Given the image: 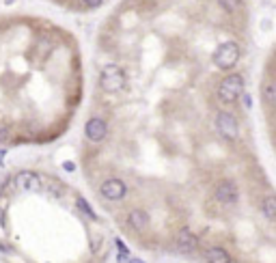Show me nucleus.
Listing matches in <instances>:
<instances>
[{"mask_svg":"<svg viewBox=\"0 0 276 263\" xmlns=\"http://www.w3.org/2000/svg\"><path fill=\"white\" fill-rule=\"evenodd\" d=\"M4 158V151H2V149H0V160H2Z\"/></svg>","mask_w":276,"mask_h":263,"instance_id":"nucleus-23","label":"nucleus"},{"mask_svg":"<svg viewBox=\"0 0 276 263\" xmlns=\"http://www.w3.org/2000/svg\"><path fill=\"white\" fill-rule=\"evenodd\" d=\"M127 85V74L119 65H106L99 71V87L106 93H119Z\"/></svg>","mask_w":276,"mask_h":263,"instance_id":"nucleus-1","label":"nucleus"},{"mask_svg":"<svg viewBox=\"0 0 276 263\" xmlns=\"http://www.w3.org/2000/svg\"><path fill=\"white\" fill-rule=\"evenodd\" d=\"M214 199L222 203V205H236L239 201V188L231 179H222L218 186L214 188Z\"/></svg>","mask_w":276,"mask_h":263,"instance_id":"nucleus-5","label":"nucleus"},{"mask_svg":"<svg viewBox=\"0 0 276 263\" xmlns=\"http://www.w3.org/2000/svg\"><path fill=\"white\" fill-rule=\"evenodd\" d=\"M205 263H233V257L222 246H211L205 250Z\"/></svg>","mask_w":276,"mask_h":263,"instance_id":"nucleus-11","label":"nucleus"},{"mask_svg":"<svg viewBox=\"0 0 276 263\" xmlns=\"http://www.w3.org/2000/svg\"><path fill=\"white\" fill-rule=\"evenodd\" d=\"M218 99L222 104H236L244 95V76L242 74H229L218 85Z\"/></svg>","mask_w":276,"mask_h":263,"instance_id":"nucleus-2","label":"nucleus"},{"mask_svg":"<svg viewBox=\"0 0 276 263\" xmlns=\"http://www.w3.org/2000/svg\"><path fill=\"white\" fill-rule=\"evenodd\" d=\"M259 209H261V214L268 220L276 222V194H266V196H263Z\"/></svg>","mask_w":276,"mask_h":263,"instance_id":"nucleus-12","label":"nucleus"},{"mask_svg":"<svg viewBox=\"0 0 276 263\" xmlns=\"http://www.w3.org/2000/svg\"><path fill=\"white\" fill-rule=\"evenodd\" d=\"M82 2H84L86 9H97V7H102L104 4V0H82Z\"/></svg>","mask_w":276,"mask_h":263,"instance_id":"nucleus-18","label":"nucleus"},{"mask_svg":"<svg viewBox=\"0 0 276 263\" xmlns=\"http://www.w3.org/2000/svg\"><path fill=\"white\" fill-rule=\"evenodd\" d=\"M13 183L17 190H22V192H35V190L41 188V177L33 171H20L13 177Z\"/></svg>","mask_w":276,"mask_h":263,"instance_id":"nucleus-9","label":"nucleus"},{"mask_svg":"<svg viewBox=\"0 0 276 263\" xmlns=\"http://www.w3.org/2000/svg\"><path fill=\"white\" fill-rule=\"evenodd\" d=\"M239 45L236 44V41H225V44H220L218 47H216L214 52V65L222 71H229L233 69L239 61Z\"/></svg>","mask_w":276,"mask_h":263,"instance_id":"nucleus-3","label":"nucleus"},{"mask_svg":"<svg viewBox=\"0 0 276 263\" xmlns=\"http://www.w3.org/2000/svg\"><path fill=\"white\" fill-rule=\"evenodd\" d=\"M220 7L227 9L229 13H236V11L239 9V4H242V0H218Z\"/></svg>","mask_w":276,"mask_h":263,"instance_id":"nucleus-16","label":"nucleus"},{"mask_svg":"<svg viewBox=\"0 0 276 263\" xmlns=\"http://www.w3.org/2000/svg\"><path fill=\"white\" fill-rule=\"evenodd\" d=\"M117 248H119L117 261H119V263H125L127 259H130V250H127V246H125V244H123L121 240H117Z\"/></svg>","mask_w":276,"mask_h":263,"instance_id":"nucleus-15","label":"nucleus"},{"mask_svg":"<svg viewBox=\"0 0 276 263\" xmlns=\"http://www.w3.org/2000/svg\"><path fill=\"white\" fill-rule=\"evenodd\" d=\"M37 50H39V54H48V52L52 50V41L48 37H41L37 41Z\"/></svg>","mask_w":276,"mask_h":263,"instance_id":"nucleus-17","label":"nucleus"},{"mask_svg":"<svg viewBox=\"0 0 276 263\" xmlns=\"http://www.w3.org/2000/svg\"><path fill=\"white\" fill-rule=\"evenodd\" d=\"M99 192H102L106 201H121V199H125V194H127V186L123 179L110 177L99 186Z\"/></svg>","mask_w":276,"mask_h":263,"instance_id":"nucleus-7","label":"nucleus"},{"mask_svg":"<svg viewBox=\"0 0 276 263\" xmlns=\"http://www.w3.org/2000/svg\"><path fill=\"white\" fill-rule=\"evenodd\" d=\"M84 136L91 142H104L108 136V121L104 117H91L84 123Z\"/></svg>","mask_w":276,"mask_h":263,"instance_id":"nucleus-6","label":"nucleus"},{"mask_svg":"<svg viewBox=\"0 0 276 263\" xmlns=\"http://www.w3.org/2000/svg\"><path fill=\"white\" fill-rule=\"evenodd\" d=\"M242 97H244V106H246V108H250V106H252V97H250V95H242Z\"/></svg>","mask_w":276,"mask_h":263,"instance_id":"nucleus-20","label":"nucleus"},{"mask_svg":"<svg viewBox=\"0 0 276 263\" xmlns=\"http://www.w3.org/2000/svg\"><path fill=\"white\" fill-rule=\"evenodd\" d=\"M63 169H65V171H74L76 164H74V162H65V164H63Z\"/></svg>","mask_w":276,"mask_h":263,"instance_id":"nucleus-21","label":"nucleus"},{"mask_svg":"<svg viewBox=\"0 0 276 263\" xmlns=\"http://www.w3.org/2000/svg\"><path fill=\"white\" fill-rule=\"evenodd\" d=\"M261 95H263L266 106L276 108V80H268L266 85H263V88H261Z\"/></svg>","mask_w":276,"mask_h":263,"instance_id":"nucleus-13","label":"nucleus"},{"mask_svg":"<svg viewBox=\"0 0 276 263\" xmlns=\"http://www.w3.org/2000/svg\"><path fill=\"white\" fill-rule=\"evenodd\" d=\"M175 248H177L179 253H184V255L195 253V250L198 248V237H197V233L192 231V229H188V226L179 229L177 235H175Z\"/></svg>","mask_w":276,"mask_h":263,"instance_id":"nucleus-8","label":"nucleus"},{"mask_svg":"<svg viewBox=\"0 0 276 263\" xmlns=\"http://www.w3.org/2000/svg\"><path fill=\"white\" fill-rule=\"evenodd\" d=\"M216 130H218V134L225 140H237L239 123H237L236 115H233V112H227V110L216 112Z\"/></svg>","mask_w":276,"mask_h":263,"instance_id":"nucleus-4","label":"nucleus"},{"mask_svg":"<svg viewBox=\"0 0 276 263\" xmlns=\"http://www.w3.org/2000/svg\"><path fill=\"white\" fill-rule=\"evenodd\" d=\"M127 224H130V229L134 231H145L147 226H149V214L145 212V209H132L130 214H127Z\"/></svg>","mask_w":276,"mask_h":263,"instance_id":"nucleus-10","label":"nucleus"},{"mask_svg":"<svg viewBox=\"0 0 276 263\" xmlns=\"http://www.w3.org/2000/svg\"><path fill=\"white\" fill-rule=\"evenodd\" d=\"M127 263H145L143 259H132V257H130V259H127Z\"/></svg>","mask_w":276,"mask_h":263,"instance_id":"nucleus-22","label":"nucleus"},{"mask_svg":"<svg viewBox=\"0 0 276 263\" xmlns=\"http://www.w3.org/2000/svg\"><path fill=\"white\" fill-rule=\"evenodd\" d=\"M9 138V128L4 123H0V140H7Z\"/></svg>","mask_w":276,"mask_h":263,"instance_id":"nucleus-19","label":"nucleus"},{"mask_svg":"<svg viewBox=\"0 0 276 263\" xmlns=\"http://www.w3.org/2000/svg\"><path fill=\"white\" fill-rule=\"evenodd\" d=\"M76 203H78V207H80V212H82V214H86V216H89L91 220H97V214L93 212V207H91L84 199H82V196H78V199H76Z\"/></svg>","mask_w":276,"mask_h":263,"instance_id":"nucleus-14","label":"nucleus"}]
</instances>
